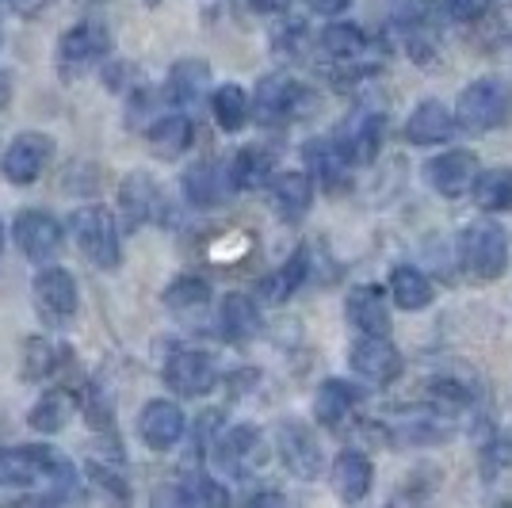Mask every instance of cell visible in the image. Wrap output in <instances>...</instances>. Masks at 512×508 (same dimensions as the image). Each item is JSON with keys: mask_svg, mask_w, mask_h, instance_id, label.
<instances>
[{"mask_svg": "<svg viewBox=\"0 0 512 508\" xmlns=\"http://www.w3.org/2000/svg\"><path fill=\"white\" fill-rule=\"evenodd\" d=\"M306 276H310V256H306V249H299L295 256H287L276 272H268V276L260 279V298L279 306V302H287V298L299 291L302 283H306Z\"/></svg>", "mask_w": 512, "mask_h": 508, "instance_id": "26", "label": "cell"}, {"mask_svg": "<svg viewBox=\"0 0 512 508\" xmlns=\"http://www.w3.org/2000/svg\"><path fill=\"white\" fill-rule=\"evenodd\" d=\"M245 508H287V501H283V493H276V489H260L256 497H249Z\"/></svg>", "mask_w": 512, "mask_h": 508, "instance_id": "42", "label": "cell"}, {"mask_svg": "<svg viewBox=\"0 0 512 508\" xmlns=\"http://www.w3.org/2000/svg\"><path fill=\"white\" fill-rule=\"evenodd\" d=\"M348 363H352V371L360 379L375 382V386H386V382H394L406 371V360L390 344V337H360L348 352Z\"/></svg>", "mask_w": 512, "mask_h": 508, "instance_id": "15", "label": "cell"}, {"mask_svg": "<svg viewBox=\"0 0 512 508\" xmlns=\"http://www.w3.org/2000/svg\"><path fill=\"white\" fill-rule=\"evenodd\" d=\"M291 0H249V8L253 12H260V16H276V12H283Z\"/></svg>", "mask_w": 512, "mask_h": 508, "instance_id": "43", "label": "cell"}, {"mask_svg": "<svg viewBox=\"0 0 512 508\" xmlns=\"http://www.w3.org/2000/svg\"><path fill=\"white\" fill-rule=\"evenodd\" d=\"M150 146L157 157H180L184 149L192 146V119H188L184 111H172V115L153 119Z\"/></svg>", "mask_w": 512, "mask_h": 508, "instance_id": "34", "label": "cell"}, {"mask_svg": "<svg viewBox=\"0 0 512 508\" xmlns=\"http://www.w3.org/2000/svg\"><path fill=\"white\" fill-rule=\"evenodd\" d=\"M107 54H111V31H107L104 20L73 23L58 39V73L65 81L69 77H85L88 69L107 62Z\"/></svg>", "mask_w": 512, "mask_h": 508, "instance_id": "5", "label": "cell"}, {"mask_svg": "<svg viewBox=\"0 0 512 508\" xmlns=\"http://www.w3.org/2000/svg\"><path fill=\"white\" fill-rule=\"evenodd\" d=\"M344 314L363 337H390V310L379 287H356L344 302Z\"/></svg>", "mask_w": 512, "mask_h": 508, "instance_id": "21", "label": "cell"}, {"mask_svg": "<svg viewBox=\"0 0 512 508\" xmlns=\"http://www.w3.org/2000/svg\"><path fill=\"white\" fill-rule=\"evenodd\" d=\"M207 306H211V283L199 276H180L176 283H169V291H165V310L184 321L203 318Z\"/></svg>", "mask_w": 512, "mask_h": 508, "instance_id": "27", "label": "cell"}, {"mask_svg": "<svg viewBox=\"0 0 512 508\" xmlns=\"http://www.w3.org/2000/svg\"><path fill=\"white\" fill-rule=\"evenodd\" d=\"M493 0H432V12L448 23H478Z\"/></svg>", "mask_w": 512, "mask_h": 508, "instance_id": "38", "label": "cell"}, {"mask_svg": "<svg viewBox=\"0 0 512 508\" xmlns=\"http://www.w3.org/2000/svg\"><path fill=\"white\" fill-rule=\"evenodd\" d=\"M512 115V81L505 77H478L459 92L455 104V119L459 130L470 134H490V130L505 127Z\"/></svg>", "mask_w": 512, "mask_h": 508, "instance_id": "3", "label": "cell"}, {"mask_svg": "<svg viewBox=\"0 0 512 508\" xmlns=\"http://www.w3.org/2000/svg\"><path fill=\"white\" fill-rule=\"evenodd\" d=\"M4 241H8V233H4V218H0V256H4Z\"/></svg>", "mask_w": 512, "mask_h": 508, "instance_id": "45", "label": "cell"}, {"mask_svg": "<svg viewBox=\"0 0 512 508\" xmlns=\"http://www.w3.org/2000/svg\"><path fill=\"white\" fill-rule=\"evenodd\" d=\"M478 157L470 149H448V153H436L425 161V180L428 188L444 199H459L463 191L474 188L478 180Z\"/></svg>", "mask_w": 512, "mask_h": 508, "instance_id": "12", "label": "cell"}, {"mask_svg": "<svg viewBox=\"0 0 512 508\" xmlns=\"http://www.w3.org/2000/svg\"><path fill=\"white\" fill-rule=\"evenodd\" d=\"M509 230L493 218H478L470 222L463 237H459V264L470 279H482V283H493L509 272Z\"/></svg>", "mask_w": 512, "mask_h": 508, "instance_id": "2", "label": "cell"}, {"mask_svg": "<svg viewBox=\"0 0 512 508\" xmlns=\"http://www.w3.org/2000/svg\"><path fill=\"white\" fill-rule=\"evenodd\" d=\"M509 463H512V444L509 440H493V444L486 447V470L497 474L501 466H509Z\"/></svg>", "mask_w": 512, "mask_h": 508, "instance_id": "40", "label": "cell"}, {"mask_svg": "<svg viewBox=\"0 0 512 508\" xmlns=\"http://www.w3.org/2000/svg\"><path fill=\"white\" fill-rule=\"evenodd\" d=\"M165 386L180 398H203L218 382V363L199 348H172L165 360Z\"/></svg>", "mask_w": 512, "mask_h": 508, "instance_id": "7", "label": "cell"}, {"mask_svg": "<svg viewBox=\"0 0 512 508\" xmlns=\"http://www.w3.org/2000/svg\"><path fill=\"white\" fill-rule=\"evenodd\" d=\"M50 149H54V138L50 134H39V130H27L20 138H12V146L4 149V180L16 184V188H27L39 180L43 165L50 161Z\"/></svg>", "mask_w": 512, "mask_h": 508, "instance_id": "14", "label": "cell"}, {"mask_svg": "<svg viewBox=\"0 0 512 508\" xmlns=\"http://www.w3.org/2000/svg\"><path fill=\"white\" fill-rule=\"evenodd\" d=\"M276 447H279V459L283 466L302 478V482H314L325 466V455H321V444L314 436V428L302 421H283L276 428Z\"/></svg>", "mask_w": 512, "mask_h": 508, "instance_id": "10", "label": "cell"}, {"mask_svg": "<svg viewBox=\"0 0 512 508\" xmlns=\"http://www.w3.org/2000/svg\"><path fill=\"white\" fill-rule=\"evenodd\" d=\"M65 421H69V398L58 390L43 394V402L31 409V428H39V432H58Z\"/></svg>", "mask_w": 512, "mask_h": 508, "instance_id": "37", "label": "cell"}, {"mask_svg": "<svg viewBox=\"0 0 512 508\" xmlns=\"http://www.w3.org/2000/svg\"><path fill=\"white\" fill-rule=\"evenodd\" d=\"M352 4H356V0H306V8H310L314 16H329V20H333V16H344Z\"/></svg>", "mask_w": 512, "mask_h": 508, "instance_id": "41", "label": "cell"}, {"mask_svg": "<svg viewBox=\"0 0 512 508\" xmlns=\"http://www.w3.org/2000/svg\"><path fill=\"white\" fill-rule=\"evenodd\" d=\"M31 291H35V306H39V314L43 321L50 325H65V321L77 314V279L69 276L65 268H43L35 283H31Z\"/></svg>", "mask_w": 512, "mask_h": 508, "instance_id": "16", "label": "cell"}, {"mask_svg": "<svg viewBox=\"0 0 512 508\" xmlns=\"http://www.w3.org/2000/svg\"><path fill=\"white\" fill-rule=\"evenodd\" d=\"M276 176V157L260 146H245L237 149V157L230 161V180H234V191H253L272 184Z\"/></svg>", "mask_w": 512, "mask_h": 508, "instance_id": "28", "label": "cell"}, {"mask_svg": "<svg viewBox=\"0 0 512 508\" xmlns=\"http://www.w3.org/2000/svg\"><path fill=\"white\" fill-rule=\"evenodd\" d=\"M302 161L310 169V180H318L325 191H341L348 184L352 161H348V153L337 138H310L302 146Z\"/></svg>", "mask_w": 512, "mask_h": 508, "instance_id": "18", "label": "cell"}, {"mask_svg": "<svg viewBox=\"0 0 512 508\" xmlns=\"http://www.w3.org/2000/svg\"><path fill=\"white\" fill-rule=\"evenodd\" d=\"M455 130H459V119L440 100H425L409 111L406 138L413 146H444L455 138Z\"/></svg>", "mask_w": 512, "mask_h": 508, "instance_id": "19", "label": "cell"}, {"mask_svg": "<svg viewBox=\"0 0 512 508\" xmlns=\"http://www.w3.org/2000/svg\"><path fill=\"white\" fill-rule=\"evenodd\" d=\"M505 508H512V501H509V505H505Z\"/></svg>", "mask_w": 512, "mask_h": 508, "instance_id": "47", "label": "cell"}, {"mask_svg": "<svg viewBox=\"0 0 512 508\" xmlns=\"http://www.w3.org/2000/svg\"><path fill=\"white\" fill-rule=\"evenodd\" d=\"M12 233H16V245H20V253L31 260V264H50L54 256L62 253L65 245V233H62V222L54 218V214L39 211V207H31V211H23L20 218H16V226H12Z\"/></svg>", "mask_w": 512, "mask_h": 508, "instance_id": "9", "label": "cell"}, {"mask_svg": "<svg viewBox=\"0 0 512 508\" xmlns=\"http://www.w3.org/2000/svg\"><path fill=\"white\" fill-rule=\"evenodd\" d=\"M474 203H478V211L486 214H501V211H512V169H482L478 172V180H474Z\"/></svg>", "mask_w": 512, "mask_h": 508, "instance_id": "33", "label": "cell"}, {"mask_svg": "<svg viewBox=\"0 0 512 508\" xmlns=\"http://www.w3.org/2000/svg\"><path fill=\"white\" fill-rule=\"evenodd\" d=\"M211 111H214V123L226 130V134H237V130L249 123V115H253V100H249V92L241 85H218L211 92Z\"/></svg>", "mask_w": 512, "mask_h": 508, "instance_id": "32", "label": "cell"}, {"mask_svg": "<svg viewBox=\"0 0 512 508\" xmlns=\"http://www.w3.org/2000/svg\"><path fill=\"white\" fill-rule=\"evenodd\" d=\"M218 325H222V337L245 344L260 333V310L249 295H226L222 298V310H218Z\"/></svg>", "mask_w": 512, "mask_h": 508, "instance_id": "29", "label": "cell"}, {"mask_svg": "<svg viewBox=\"0 0 512 508\" xmlns=\"http://www.w3.org/2000/svg\"><path fill=\"white\" fill-rule=\"evenodd\" d=\"M383 508H421V497H417V493H409V489H402V493H394Z\"/></svg>", "mask_w": 512, "mask_h": 508, "instance_id": "44", "label": "cell"}, {"mask_svg": "<svg viewBox=\"0 0 512 508\" xmlns=\"http://www.w3.org/2000/svg\"><path fill=\"white\" fill-rule=\"evenodd\" d=\"M268 195L283 222H299L314 203V180H310V172H276L268 184Z\"/></svg>", "mask_w": 512, "mask_h": 508, "instance_id": "23", "label": "cell"}, {"mask_svg": "<svg viewBox=\"0 0 512 508\" xmlns=\"http://www.w3.org/2000/svg\"><path fill=\"white\" fill-rule=\"evenodd\" d=\"M69 233L77 241V249L96 264V268H119L123 249H119V226H115V214L107 207H81L69 218Z\"/></svg>", "mask_w": 512, "mask_h": 508, "instance_id": "4", "label": "cell"}, {"mask_svg": "<svg viewBox=\"0 0 512 508\" xmlns=\"http://www.w3.org/2000/svg\"><path fill=\"white\" fill-rule=\"evenodd\" d=\"M65 348H58L54 340H46V337H35V340H27V356H23V375L27 379H46V375H54L58 371V363H65Z\"/></svg>", "mask_w": 512, "mask_h": 508, "instance_id": "35", "label": "cell"}, {"mask_svg": "<svg viewBox=\"0 0 512 508\" xmlns=\"http://www.w3.org/2000/svg\"><path fill=\"white\" fill-rule=\"evenodd\" d=\"M310 107H314L310 92H306L299 81H291L287 73H272V77H264V81L256 85L253 115H256V123H264V127L291 123V119L306 115Z\"/></svg>", "mask_w": 512, "mask_h": 508, "instance_id": "6", "label": "cell"}, {"mask_svg": "<svg viewBox=\"0 0 512 508\" xmlns=\"http://www.w3.org/2000/svg\"><path fill=\"white\" fill-rule=\"evenodd\" d=\"M333 138L344 146V153H348V161H352V165H371V161L379 157L383 138H386L383 111H375V107H360V111H352V115H348V123H344Z\"/></svg>", "mask_w": 512, "mask_h": 508, "instance_id": "13", "label": "cell"}, {"mask_svg": "<svg viewBox=\"0 0 512 508\" xmlns=\"http://www.w3.org/2000/svg\"><path fill=\"white\" fill-rule=\"evenodd\" d=\"M318 43L337 65H356L367 58V35H363V27H356V23H329L321 31Z\"/></svg>", "mask_w": 512, "mask_h": 508, "instance_id": "31", "label": "cell"}, {"mask_svg": "<svg viewBox=\"0 0 512 508\" xmlns=\"http://www.w3.org/2000/svg\"><path fill=\"white\" fill-rule=\"evenodd\" d=\"M184 413H180V405L176 402H165V398H157L142 409V417H138V436H142V444L150 447V451H172V447L184 440Z\"/></svg>", "mask_w": 512, "mask_h": 508, "instance_id": "17", "label": "cell"}, {"mask_svg": "<svg viewBox=\"0 0 512 508\" xmlns=\"http://www.w3.org/2000/svg\"><path fill=\"white\" fill-rule=\"evenodd\" d=\"M146 4H150V8H157V4H161V0H146Z\"/></svg>", "mask_w": 512, "mask_h": 508, "instance_id": "46", "label": "cell"}, {"mask_svg": "<svg viewBox=\"0 0 512 508\" xmlns=\"http://www.w3.org/2000/svg\"><path fill=\"white\" fill-rule=\"evenodd\" d=\"M360 405V390L344 379H325L318 386V398H314V417L325 428H344L348 417L356 413Z\"/></svg>", "mask_w": 512, "mask_h": 508, "instance_id": "24", "label": "cell"}, {"mask_svg": "<svg viewBox=\"0 0 512 508\" xmlns=\"http://www.w3.org/2000/svg\"><path fill=\"white\" fill-rule=\"evenodd\" d=\"M184 489H188L195 508H230V489L222 486V482H214V478H207V474H199V470L188 474Z\"/></svg>", "mask_w": 512, "mask_h": 508, "instance_id": "36", "label": "cell"}, {"mask_svg": "<svg viewBox=\"0 0 512 508\" xmlns=\"http://www.w3.org/2000/svg\"><path fill=\"white\" fill-rule=\"evenodd\" d=\"M0 486L43 489V508H69L77 497V466L43 444L0 447Z\"/></svg>", "mask_w": 512, "mask_h": 508, "instance_id": "1", "label": "cell"}, {"mask_svg": "<svg viewBox=\"0 0 512 508\" xmlns=\"http://www.w3.org/2000/svg\"><path fill=\"white\" fill-rule=\"evenodd\" d=\"M211 88V65L199 62V58H184V62L172 65L169 73V100L176 107H199V100L207 96Z\"/></svg>", "mask_w": 512, "mask_h": 508, "instance_id": "25", "label": "cell"}, {"mask_svg": "<svg viewBox=\"0 0 512 508\" xmlns=\"http://www.w3.org/2000/svg\"><path fill=\"white\" fill-rule=\"evenodd\" d=\"M150 508H195L184 486H161L150 497Z\"/></svg>", "mask_w": 512, "mask_h": 508, "instance_id": "39", "label": "cell"}, {"mask_svg": "<svg viewBox=\"0 0 512 508\" xmlns=\"http://www.w3.org/2000/svg\"><path fill=\"white\" fill-rule=\"evenodd\" d=\"M119 211L127 218V230H142L150 222H165V195L150 172H130L119 188Z\"/></svg>", "mask_w": 512, "mask_h": 508, "instance_id": "11", "label": "cell"}, {"mask_svg": "<svg viewBox=\"0 0 512 508\" xmlns=\"http://www.w3.org/2000/svg\"><path fill=\"white\" fill-rule=\"evenodd\" d=\"M329 478H333V493L341 497L344 505H360L363 497L371 493V486H375V466H371V459L363 451L348 447V451H341L333 459Z\"/></svg>", "mask_w": 512, "mask_h": 508, "instance_id": "20", "label": "cell"}, {"mask_svg": "<svg viewBox=\"0 0 512 508\" xmlns=\"http://www.w3.org/2000/svg\"><path fill=\"white\" fill-rule=\"evenodd\" d=\"M214 463L230 478H249L264 466V436L256 432L253 424L222 428L218 440H214Z\"/></svg>", "mask_w": 512, "mask_h": 508, "instance_id": "8", "label": "cell"}, {"mask_svg": "<svg viewBox=\"0 0 512 508\" xmlns=\"http://www.w3.org/2000/svg\"><path fill=\"white\" fill-rule=\"evenodd\" d=\"M230 191H234L230 169L218 165V161H199L184 172V195H188L192 207H218Z\"/></svg>", "mask_w": 512, "mask_h": 508, "instance_id": "22", "label": "cell"}, {"mask_svg": "<svg viewBox=\"0 0 512 508\" xmlns=\"http://www.w3.org/2000/svg\"><path fill=\"white\" fill-rule=\"evenodd\" d=\"M390 298H394L402 310H428L432 298H436V287H432V279H428L421 268L398 264V268L390 272Z\"/></svg>", "mask_w": 512, "mask_h": 508, "instance_id": "30", "label": "cell"}]
</instances>
